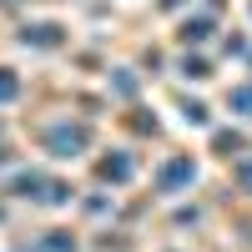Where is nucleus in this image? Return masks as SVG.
Returning a JSON list of instances; mask_svg holds the SVG:
<instances>
[{
    "mask_svg": "<svg viewBox=\"0 0 252 252\" xmlns=\"http://www.w3.org/2000/svg\"><path fill=\"white\" fill-rule=\"evenodd\" d=\"M131 172H136V166L131 161H126V152H116V161H106V166H101V177H106V182H131Z\"/></svg>",
    "mask_w": 252,
    "mask_h": 252,
    "instance_id": "obj_3",
    "label": "nucleus"
},
{
    "mask_svg": "<svg viewBox=\"0 0 252 252\" xmlns=\"http://www.w3.org/2000/svg\"><path fill=\"white\" fill-rule=\"evenodd\" d=\"M237 101H242V106H247V111H252V91H242V96H237Z\"/></svg>",
    "mask_w": 252,
    "mask_h": 252,
    "instance_id": "obj_5",
    "label": "nucleus"
},
{
    "mask_svg": "<svg viewBox=\"0 0 252 252\" xmlns=\"http://www.w3.org/2000/svg\"><path fill=\"white\" fill-rule=\"evenodd\" d=\"M232 177H237V187H242V192L252 197V157H247V161L237 166V172H232Z\"/></svg>",
    "mask_w": 252,
    "mask_h": 252,
    "instance_id": "obj_4",
    "label": "nucleus"
},
{
    "mask_svg": "<svg viewBox=\"0 0 252 252\" xmlns=\"http://www.w3.org/2000/svg\"><path fill=\"white\" fill-rule=\"evenodd\" d=\"M192 182H197V166L192 161H166L152 187H157V197H177L182 187H192Z\"/></svg>",
    "mask_w": 252,
    "mask_h": 252,
    "instance_id": "obj_1",
    "label": "nucleus"
},
{
    "mask_svg": "<svg viewBox=\"0 0 252 252\" xmlns=\"http://www.w3.org/2000/svg\"><path fill=\"white\" fill-rule=\"evenodd\" d=\"M40 247H46V252H81V237L66 232V227H51V232L40 237Z\"/></svg>",
    "mask_w": 252,
    "mask_h": 252,
    "instance_id": "obj_2",
    "label": "nucleus"
}]
</instances>
